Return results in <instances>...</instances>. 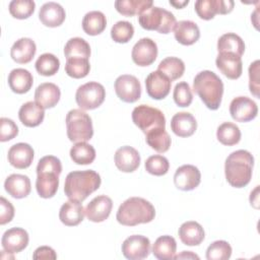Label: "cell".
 I'll list each match as a JSON object with an SVG mask.
<instances>
[{"instance_id":"7c38bea8","label":"cell","mask_w":260,"mask_h":260,"mask_svg":"<svg viewBox=\"0 0 260 260\" xmlns=\"http://www.w3.org/2000/svg\"><path fill=\"white\" fill-rule=\"evenodd\" d=\"M131 57L133 62L141 67L151 65L157 57V46L149 38L140 39L132 48Z\"/></svg>"},{"instance_id":"c3c4849f","label":"cell","mask_w":260,"mask_h":260,"mask_svg":"<svg viewBox=\"0 0 260 260\" xmlns=\"http://www.w3.org/2000/svg\"><path fill=\"white\" fill-rule=\"evenodd\" d=\"M18 134V127L11 119L2 117L0 119V141L5 142L13 139Z\"/></svg>"},{"instance_id":"3957f363","label":"cell","mask_w":260,"mask_h":260,"mask_svg":"<svg viewBox=\"0 0 260 260\" xmlns=\"http://www.w3.org/2000/svg\"><path fill=\"white\" fill-rule=\"evenodd\" d=\"M62 172L61 160L54 155L43 156L37 166L36 189L40 197L52 198L59 187V176Z\"/></svg>"},{"instance_id":"ffe728a7","label":"cell","mask_w":260,"mask_h":260,"mask_svg":"<svg viewBox=\"0 0 260 260\" xmlns=\"http://www.w3.org/2000/svg\"><path fill=\"white\" fill-rule=\"evenodd\" d=\"M35 151L32 147L24 142H18L13 144L8 150V161L16 169H26L34 160Z\"/></svg>"},{"instance_id":"f1b7e54d","label":"cell","mask_w":260,"mask_h":260,"mask_svg":"<svg viewBox=\"0 0 260 260\" xmlns=\"http://www.w3.org/2000/svg\"><path fill=\"white\" fill-rule=\"evenodd\" d=\"M180 240L187 246L200 245L205 237V233L200 223L194 220H189L181 224L178 231Z\"/></svg>"},{"instance_id":"d6986e66","label":"cell","mask_w":260,"mask_h":260,"mask_svg":"<svg viewBox=\"0 0 260 260\" xmlns=\"http://www.w3.org/2000/svg\"><path fill=\"white\" fill-rule=\"evenodd\" d=\"M114 160L118 170L124 173H132L140 165V154L134 147L124 145L116 150Z\"/></svg>"},{"instance_id":"d590c367","label":"cell","mask_w":260,"mask_h":260,"mask_svg":"<svg viewBox=\"0 0 260 260\" xmlns=\"http://www.w3.org/2000/svg\"><path fill=\"white\" fill-rule=\"evenodd\" d=\"M70 157L77 165H89L95 158V149L86 142H76L70 149Z\"/></svg>"},{"instance_id":"11a10c76","label":"cell","mask_w":260,"mask_h":260,"mask_svg":"<svg viewBox=\"0 0 260 260\" xmlns=\"http://www.w3.org/2000/svg\"><path fill=\"white\" fill-rule=\"evenodd\" d=\"M174 259H199V256L191 251H183L179 255H175Z\"/></svg>"},{"instance_id":"cb8c5ba5","label":"cell","mask_w":260,"mask_h":260,"mask_svg":"<svg viewBox=\"0 0 260 260\" xmlns=\"http://www.w3.org/2000/svg\"><path fill=\"white\" fill-rule=\"evenodd\" d=\"M5 191L16 199L26 197L31 190L30 180L27 176L21 174H11L4 182Z\"/></svg>"},{"instance_id":"f907efd6","label":"cell","mask_w":260,"mask_h":260,"mask_svg":"<svg viewBox=\"0 0 260 260\" xmlns=\"http://www.w3.org/2000/svg\"><path fill=\"white\" fill-rule=\"evenodd\" d=\"M14 216V207L10 201L1 196L0 198V224H6Z\"/></svg>"},{"instance_id":"277c9868","label":"cell","mask_w":260,"mask_h":260,"mask_svg":"<svg viewBox=\"0 0 260 260\" xmlns=\"http://www.w3.org/2000/svg\"><path fill=\"white\" fill-rule=\"evenodd\" d=\"M154 206L144 198L130 197L118 208L116 218L119 223L126 226H134L147 223L154 219Z\"/></svg>"},{"instance_id":"e0dca14e","label":"cell","mask_w":260,"mask_h":260,"mask_svg":"<svg viewBox=\"0 0 260 260\" xmlns=\"http://www.w3.org/2000/svg\"><path fill=\"white\" fill-rule=\"evenodd\" d=\"M113 201L107 195L94 197L85 207V215L92 222H102L106 220L112 211Z\"/></svg>"},{"instance_id":"4316f807","label":"cell","mask_w":260,"mask_h":260,"mask_svg":"<svg viewBox=\"0 0 260 260\" xmlns=\"http://www.w3.org/2000/svg\"><path fill=\"white\" fill-rule=\"evenodd\" d=\"M84 208L80 202L69 200L62 204L59 210L61 222L67 226H75L84 218Z\"/></svg>"},{"instance_id":"7402d4cb","label":"cell","mask_w":260,"mask_h":260,"mask_svg":"<svg viewBox=\"0 0 260 260\" xmlns=\"http://www.w3.org/2000/svg\"><path fill=\"white\" fill-rule=\"evenodd\" d=\"M60 88L52 82L41 83L35 91V102L44 109L54 108L60 101Z\"/></svg>"},{"instance_id":"484cf974","label":"cell","mask_w":260,"mask_h":260,"mask_svg":"<svg viewBox=\"0 0 260 260\" xmlns=\"http://www.w3.org/2000/svg\"><path fill=\"white\" fill-rule=\"evenodd\" d=\"M37 52L36 43L29 38L18 39L10 49V56L13 61L19 64L30 62Z\"/></svg>"},{"instance_id":"bcb514c9","label":"cell","mask_w":260,"mask_h":260,"mask_svg":"<svg viewBox=\"0 0 260 260\" xmlns=\"http://www.w3.org/2000/svg\"><path fill=\"white\" fill-rule=\"evenodd\" d=\"M173 98L177 106L182 108L189 107L193 101V93L190 85L186 81L177 83L174 88Z\"/></svg>"},{"instance_id":"8d00e7d4","label":"cell","mask_w":260,"mask_h":260,"mask_svg":"<svg viewBox=\"0 0 260 260\" xmlns=\"http://www.w3.org/2000/svg\"><path fill=\"white\" fill-rule=\"evenodd\" d=\"M241 136L240 128L232 122H224L220 124L216 130L217 140L223 145L232 146L239 143Z\"/></svg>"},{"instance_id":"f35d334b","label":"cell","mask_w":260,"mask_h":260,"mask_svg":"<svg viewBox=\"0 0 260 260\" xmlns=\"http://www.w3.org/2000/svg\"><path fill=\"white\" fill-rule=\"evenodd\" d=\"M157 70L167 75L171 81L182 77L185 71V64L183 60L178 57H167L158 64Z\"/></svg>"},{"instance_id":"d4e9b609","label":"cell","mask_w":260,"mask_h":260,"mask_svg":"<svg viewBox=\"0 0 260 260\" xmlns=\"http://www.w3.org/2000/svg\"><path fill=\"white\" fill-rule=\"evenodd\" d=\"M175 39L184 46L195 44L200 38V29L192 20H180L174 27Z\"/></svg>"},{"instance_id":"4dcf8cb0","label":"cell","mask_w":260,"mask_h":260,"mask_svg":"<svg viewBox=\"0 0 260 260\" xmlns=\"http://www.w3.org/2000/svg\"><path fill=\"white\" fill-rule=\"evenodd\" d=\"M107 26L106 15L99 10L87 12L82 19V28L89 36H98L105 30Z\"/></svg>"},{"instance_id":"5bb4252c","label":"cell","mask_w":260,"mask_h":260,"mask_svg":"<svg viewBox=\"0 0 260 260\" xmlns=\"http://www.w3.org/2000/svg\"><path fill=\"white\" fill-rule=\"evenodd\" d=\"M171 79L160 71H152L145 78L147 94L153 100L165 99L171 90Z\"/></svg>"},{"instance_id":"9a60e30c","label":"cell","mask_w":260,"mask_h":260,"mask_svg":"<svg viewBox=\"0 0 260 260\" xmlns=\"http://www.w3.org/2000/svg\"><path fill=\"white\" fill-rule=\"evenodd\" d=\"M201 182V174L197 167L193 165H183L179 167L174 175L175 186L182 191H191L198 187Z\"/></svg>"},{"instance_id":"f5cc1de1","label":"cell","mask_w":260,"mask_h":260,"mask_svg":"<svg viewBox=\"0 0 260 260\" xmlns=\"http://www.w3.org/2000/svg\"><path fill=\"white\" fill-rule=\"evenodd\" d=\"M235 2L233 0H218V13L228 14L234 9Z\"/></svg>"},{"instance_id":"83f0119b","label":"cell","mask_w":260,"mask_h":260,"mask_svg":"<svg viewBox=\"0 0 260 260\" xmlns=\"http://www.w3.org/2000/svg\"><path fill=\"white\" fill-rule=\"evenodd\" d=\"M18 118L24 126L37 127L44 121L45 109L36 102H26L20 107Z\"/></svg>"},{"instance_id":"d6a6232c","label":"cell","mask_w":260,"mask_h":260,"mask_svg":"<svg viewBox=\"0 0 260 260\" xmlns=\"http://www.w3.org/2000/svg\"><path fill=\"white\" fill-rule=\"evenodd\" d=\"M218 53L229 52L242 57L245 52V43L242 38L234 32H226L219 37L217 41Z\"/></svg>"},{"instance_id":"9f6ffc18","label":"cell","mask_w":260,"mask_h":260,"mask_svg":"<svg viewBox=\"0 0 260 260\" xmlns=\"http://www.w3.org/2000/svg\"><path fill=\"white\" fill-rule=\"evenodd\" d=\"M169 3L171 5H173L174 7L178 8V9H181V8H183L184 6H186L189 3V0H184V1H172V0H170Z\"/></svg>"},{"instance_id":"60d3db41","label":"cell","mask_w":260,"mask_h":260,"mask_svg":"<svg viewBox=\"0 0 260 260\" xmlns=\"http://www.w3.org/2000/svg\"><path fill=\"white\" fill-rule=\"evenodd\" d=\"M90 70V64L86 58H68L66 59L65 72L72 78H83Z\"/></svg>"},{"instance_id":"1f68e13d","label":"cell","mask_w":260,"mask_h":260,"mask_svg":"<svg viewBox=\"0 0 260 260\" xmlns=\"http://www.w3.org/2000/svg\"><path fill=\"white\" fill-rule=\"evenodd\" d=\"M177 250L176 240L168 235L158 237L153 246L152 254L159 260H171L174 259Z\"/></svg>"},{"instance_id":"52a82bcc","label":"cell","mask_w":260,"mask_h":260,"mask_svg":"<svg viewBox=\"0 0 260 260\" xmlns=\"http://www.w3.org/2000/svg\"><path fill=\"white\" fill-rule=\"evenodd\" d=\"M67 136L72 142H86L93 135L92 121L81 109L70 110L66 115Z\"/></svg>"},{"instance_id":"4fadbf2b","label":"cell","mask_w":260,"mask_h":260,"mask_svg":"<svg viewBox=\"0 0 260 260\" xmlns=\"http://www.w3.org/2000/svg\"><path fill=\"white\" fill-rule=\"evenodd\" d=\"M230 114L237 122H249L258 114L257 104L248 96H237L230 105Z\"/></svg>"},{"instance_id":"ac0fdd59","label":"cell","mask_w":260,"mask_h":260,"mask_svg":"<svg viewBox=\"0 0 260 260\" xmlns=\"http://www.w3.org/2000/svg\"><path fill=\"white\" fill-rule=\"evenodd\" d=\"M215 64L218 70L230 79H238L243 72V62L241 57L234 53H218Z\"/></svg>"},{"instance_id":"ab89813d","label":"cell","mask_w":260,"mask_h":260,"mask_svg":"<svg viewBox=\"0 0 260 260\" xmlns=\"http://www.w3.org/2000/svg\"><path fill=\"white\" fill-rule=\"evenodd\" d=\"M35 67L39 74L43 76H52L59 70L60 61L54 54L44 53L37 59Z\"/></svg>"},{"instance_id":"836d02e7","label":"cell","mask_w":260,"mask_h":260,"mask_svg":"<svg viewBox=\"0 0 260 260\" xmlns=\"http://www.w3.org/2000/svg\"><path fill=\"white\" fill-rule=\"evenodd\" d=\"M146 143L157 152H166L171 146V137L166 128H156L145 134Z\"/></svg>"},{"instance_id":"ee69618b","label":"cell","mask_w":260,"mask_h":260,"mask_svg":"<svg viewBox=\"0 0 260 260\" xmlns=\"http://www.w3.org/2000/svg\"><path fill=\"white\" fill-rule=\"evenodd\" d=\"M36 3L32 0H12L8 6L10 14L17 19L29 17L34 13Z\"/></svg>"},{"instance_id":"603a6c76","label":"cell","mask_w":260,"mask_h":260,"mask_svg":"<svg viewBox=\"0 0 260 260\" xmlns=\"http://www.w3.org/2000/svg\"><path fill=\"white\" fill-rule=\"evenodd\" d=\"M171 129L179 137H189L195 133L197 122L192 114L180 112L172 117Z\"/></svg>"},{"instance_id":"5b68a950","label":"cell","mask_w":260,"mask_h":260,"mask_svg":"<svg viewBox=\"0 0 260 260\" xmlns=\"http://www.w3.org/2000/svg\"><path fill=\"white\" fill-rule=\"evenodd\" d=\"M193 90L209 110H217L223 94L222 80L212 71L203 70L193 80Z\"/></svg>"},{"instance_id":"f546056e","label":"cell","mask_w":260,"mask_h":260,"mask_svg":"<svg viewBox=\"0 0 260 260\" xmlns=\"http://www.w3.org/2000/svg\"><path fill=\"white\" fill-rule=\"evenodd\" d=\"M34 83L31 73L24 68H15L8 75V85L10 89L18 94L27 92Z\"/></svg>"},{"instance_id":"8992f818","label":"cell","mask_w":260,"mask_h":260,"mask_svg":"<svg viewBox=\"0 0 260 260\" xmlns=\"http://www.w3.org/2000/svg\"><path fill=\"white\" fill-rule=\"evenodd\" d=\"M138 22L142 28L156 30L160 34L171 32L177 23L176 17L171 11L153 5L138 14Z\"/></svg>"},{"instance_id":"74e56055","label":"cell","mask_w":260,"mask_h":260,"mask_svg":"<svg viewBox=\"0 0 260 260\" xmlns=\"http://www.w3.org/2000/svg\"><path fill=\"white\" fill-rule=\"evenodd\" d=\"M153 5L152 0H117L115 1L116 10L122 15L133 16L139 14L144 9Z\"/></svg>"},{"instance_id":"6da1fadb","label":"cell","mask_w":260,"mask_h":260,"mask_svg":"<svg viewBox=\"0 0 260 260\" xmlns=\"http://www.w3.org/2000/svg\"><path fill=\"white\" fill-rule=\"evenodd\" d=\"M101 176L93 170L73 171L65 179L64 192L69 200L82 202L101 186Z\"/></svg>"},{"instance_id":"8fae6325","label":"cell","mask_w":260,"mask_h":260,"mask_svg":"<svg viewBox=\"0 0 260 260\" xmlns=\"http://www.w3.org/2000/svg\"><path fill=\"white\" fill-rule=\"evenodd\" d=\"M122 253L129 260H141L150 253V241L141 235H132L122 244Z\"/></svg>"},{"instance_id":"db71d44e","label":"cell","mask_w":260,"mask_h":260,"mask_svg":"<svg viewBox=\"0 0 260 260\" xmlns=\"http://www.w3.org/2000/svg\"><path fill=\"white\" fill-rule=\"evenodd\" d=\"M258 191H259V186H256V188L251 192L250 194V203L251 205H253L255 208H258V203H259V195H258Z\"/></svg>"},{"instance_id":"b9f144b4","label":"cell","mask_w":260,"mask_h":260,"mask_svg":"<svg viewBox=\"0 0 260 260\" xmlns=\"http://www.w3.org/2000/svg\"><path fill=\"white\" fill-rule=\"evenodd\" d=\"M134 35V26L126 20L117 21L111 28V38L119 44L128 43Z\"/></svg>"},{"instance_id":"e575fe53","label":"cell","mask_w":260,"mask_h":260,"mask_svg":"<svg viewBox=\"0 0 260 260\" xmlns=\"http://www.w3.org/2000/svg\"><path fill=\"white\" fill-rule=\"evenodd\" d=\"M64 54L68 58H86L90 56V46L82 38L75 37L67 41L64 47Z\"/></svg>"},{"instance_id":"7dc6e473","label":"cell","mask_w":260,"mask_h":260,"mask_svg":"<svg viewBox=\"0 0 260 260\" xmlns=\"http://www.w3.org/2000/svg\"><path fill=\"white\" fill-rule=\"evenodd\" d=\"M194 8L201 19L209 20L218 13V0H197Z\"/></svg>"},{"instance_id":"ba28073f","label":"cell","mask_w":260,"mask_h":260,"mask_svg":"<svg viewBox=\"0 0 260 260\" xmlns=\"http://www.w3.org/2000/svg\"><path fill=\"white\" fill-rule=\"evenodd\" d=\"M132 121L144 134L156 128H166L164 113L147 105H139L133 109Z\"/></svg>"},{"instance_id":"7bdbcfd3","label":"cell","mask_w":260,"mask_h":260,"mask_svg":"<svg viewBox=\"0 0 260 260\" xmlns=\"http://www.w3.org/2000/svg\"><path fill=\"white\" fill-rule=\"evenodd\" d=\"M232 256V247L226 241L218 240L211 243L206 250L207 260H228Z\"/></svg>"},{"instance_id":"f6af8a7d","label":"cell","mask_w":260,"mask_h":260,"mask_svg":"<svg viewBox=\"0 0 260 260\" xmlns=\"http://www.w3.org/2000/svg\"><path fill=\"white\" fill-rule=\"evenodd\" d=\"M145 170L147 173L153 176H162L166 175L170 168V162L168 158L160 154L150 155L144 164Z\"/></svg>"},{"instance_id":"816d5d0a","label":"cell","mask_w":260,"mask_h":260,"mask_svg":"<svg viewBox=\"0 0 260 260\" xmlns=\"http://www.w3.org/2000/svg\"><path fill=\"white\" fill-rule=\"evenodd\" d=\"M57 254L55 250L48 246H41L37 248L32 254V259L42 260V259H56Z\"/></svg>"},{"instance_id":"7a4b0ae2","label":"cell","mask_w":260,"mask_h":260,"mask_svg":"<svg viewBox=\"0 0 260 260\" xmlns=\"http://www.w3.org/2000/svg\"><path fill=\"white\" fill-rule=\"evenodd\" d=\"M253 166L254 157L248 150L239 149L232 152L224 162L226 181L235 188L247 186L252 178Z\"/></svg>"},{"instance_id":"681fc988","label":"cell","mask_w":260,"mask_h":260,"mask_svg":"<svg viewBox=\"0 0 260 260\" xmlns=\"http://www.w3.org/2000/svg\"><path fill=\"white\" fill-rule=\"evenodd\" d=\"M259 60H255L249 66V89L251 93L259 99Z\"/></svg>"},{"instance_id":"2e32d148","label":"cell","mask_w":260,"mask_h":260,"mask_svg":"<svg viewBox=\"0 0 260 260\" xmlns=\"http://www.w3.org/2000/svg\"><path fill=\"white\" fill-rule=\"evenodd\" d=\"M29 237L27 232L21 228L7 230L1 239V245L5 252L15 254L24 250L28 245Z\"/></svg>"},{"instance_id":"44dd1931","label":"cell","mask_w":260,"mask_h":260,"mask_svg":"<svg viewBox=\"0 0 260 260\" xmlns=\"http://www.w3.org/2000/svg\"><path fill=\"white\" fill-rule=\"evenodd\" d=\"M66 17L65 9L57 2H46L39 10L41 22L49 27H56L63 23Z\"/></svg>"},{"instance_id":"9c48e42d","label":"cell","mask_w":260,"mask_h":260,"mask_svg":"<svg viewBox=\"0 0 260 260\" xmlns=\"http://www.w3.org/2000/svg\"><path fill=\"white\" fill-rule=\"evenodd\" d=\"M106 89L96 81H89L80 85L75 93V101L81 110H93L105 101Z\"/></svg>"},{"instance_id":"30bf717a","label":"cell","mask_w":260,"mask_h":260,"mask_svg":"<svg viewBox=\"0 0 260 260\" xmlns=\"http://www.w3.org/2000/svg\"><path fill=\"white\" fill-rule=\"evenodd\" d=\"M114 87L117 96L125 103H134L140 99L141 85L134 75L123 74L118 76Z\"/></svg>"}]
</instances>
